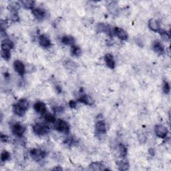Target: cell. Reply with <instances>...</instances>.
Instances as JSON below:
<instances>
[{
	"instance_id": "8",
	"label": "cell",
	"mask_w": 171,
	"mask_h": 171,
	"mask_svg": "<svg viewBox=\"0 0 171 171\" xmlns=\"http://www.w3.org/2000/svg\"><path fill=\"white\" fill-rule=\"evenodd\" d=\"M95 128H96V131L98 134H106V126L105 122L103 120L98 121L96 124V126H95Z\"/></svg>"
},
{
	"instance_id": "34",
	"label": "cell",
	"mask_w": 171,
	"mask_h": 171,
	"mask_svg": "<svg viewBox=\"0 0 171 171\" xmlns=\"http://www.w3.org/2000/svg\"><path fill=\"white\" fill-rule=\"evenodd\" d=\"M1 141L2 142H3V143H6V142H7L8 141V136H6V135H5V134H1Z\"/></svg>"
},
{
	"instance_id": "27",
	"label": "cell",
	"mask_w": 171,
	"mask_h": 171,
	"mask_svg": "<svg viewBox=\"0 0 171 171\" xmlns=\"http://www.w3.org/2000/svg\"><path fill=\"white\" fill-rule=\"evenodd\" d=\"M1 56L6 60H9L11 57L10 50H1Z\"/></svg>"
},
{
	"instance_id": "3",
	"label": "cell",
	"mask_w": 171,
	"mask_h": 171,
	"mask_svg": "<svg viewBox=\"0 0 171 171\" xmlns=\"http://www.w3.org/2000/svg\"><path fill=\"white\" fill-rule=\"evenodd\" d=\"M26 131V128L20 123H17L12 126V132L15 136L17 137H21Z\"/></svg>"
},
{
	"instance_id": "22",
	"label": "cell",
	"mask_w": 171,
	"mask_h": 171,
	"mask_svg": "<svg viewBox=\"0 0 171 171\" xmlns=\"http://www.w3.org/2000/svg\"><path fill=\"white\" fill-rule=\"evenodd\" d=\"M81 53V49L79 46L75 45L72 46V47H71V54L73 56H79V55H80Z\"/></svg>"
},
{
	"instance_id": "31",
	"label": "cell",
	"mask_w": 171,
	"mask_h": 171,
	"mask_svg": "<svg viewBox=\"0 0 171 171\" xmlns=\"http://www.w3.org/2000/svg\"><path fill=\"white\" fill-rule=\"evenodd\" d=\"M159 33L161 34L162 37H163V38L164 39V40L166 41H168L170 39V35L168 33H167L165 31H161L160 30L159 31Z\"/></svg>"
},
{
	"instance_id": "21",
	"label": "cell",
	"mask_w": 171,
	"mask_h": 171,
	"mask_svg": "<svg viewBox=\"0 0 171 171\" xmlns=\"http://www.w3.org/2000/svg\"><path fill=\"white\" fill-rule=\"evenodd\" d=\"M13 110H14V112L15 114L19 116H21V117L24 116L26 114V111L22 109V108L17 104H15V105L14 106Z\"/></svg>"
},
{
	"instance_id": "6",
	"label": "cell",
	"mask_w": 171,
	"mask_h": 171,
	"mask_svg": "<svg viewBox=\"0 0 171 171\" xmlns=\"http://www.w3.org/2000/svg\"><path fill=\"white\" fill-rule=\"evenodd\" d=\"M14 68L15 72L21 76L25 74L26 67L23 62L19 60H15L14 63Z\"/></svg>"
},
{
	"instance_id": "33",
	"label": "cell",
	"mask_w": 171,
	"mask_h": 171,
	"mask_svg": "<svg viewBox=\"0 0 171 171\" xmlns=\"http://www.w3.org/2000/svg\"><path fill=\"white\" fill-rule=\"evenodd\" d=\"M12 19L14 21H19V16H18V15L16 14V12L14 13V14H13L12 16Z\"/></svg>"
},
{
	"instance_id": "24",
	"label": "cell",
	"mask_w": 171,
	"mask_h": 171,
	"mask_svg": "<svg viewBox=\"0 0 171 171\" xmlns=\"http://www.w3.org/2000/svg\"><path fill=\"white\" fill-rule=\"evenodd\" d=\"M21 3L26 9H32L33 10L35 2L34 1H31V0H24V1H21Z\"/></svg>"
},
{
	"instance_id": "20",
	"label": "cell",
	"mask_w": 171,
	"mask_h": 171,
	"mask_svg": "<svg viewBox=\"0 0 171 171\" xmlns=\"http://www.w3.org/2000/svg\"><path fill=\"white\" fill-rule=\"evenodd\" d=\"M89 169L92 170H104L103 168L102 164L98 163V162H95L90 164Z\"/></svg>"
},
{
	"instance_id": "18",
	"label": "cell",
	"mask_w": 171,
	"mask_h": 171,
	"mask_svg": "<svg viewBox=\"0 0 171 171\" xmlns=\"http://www.w3.org/2000/svg\"><path fill=\"white\" fill-rule=\"evenodd\" d=\"M62 42L65 45L73 46L74 45L75 39L71 35H65V36L62 37Z\"/></svg>"
},
{
	"instance_id": "26",
	"label": "cell",
	"mask_w": 171,
	"mask_h": 171,
	"mask_svg": "<svg viewBox=\"0 0 171 171\" xmlns=\"http://www.w3.org/2000/svg\"><path fill=\"white\" fill-rule=\"evenodd\" d=\"M119 151H120V154L123 157H125L126 155H127V148L123 144H119Z\"/></svg>"
},
{
	"instance_id": "19",
	"label": "cell",
	"mask_w": 171,
	"mask_h": 171,
	"mask_svg": "<svg viewBox=\"0 0 171 171\" xmlns=\"http://www.w3.org/2000/svg\"><path fill=\"white\" fill-rule=\"evenodd\" d=\"M118 169L120 170H127L129 168V163L125 159L120 160L118 163Z\"/></svg>"
},
{
	"instance_id": "25",
	"label": "cell",
	"mask_w": 171,
	"mask_h": 171,
	"mask_svg": "<svg viewBox=\"0 0 171 171\" xmlns=\"http://www.w3.org/2000/svg\"><path fill=\"white\" fill-rule=\"evenodd\" d=\"M44 119L47 122V123H55V117L54 116V115L52 114H50V113H47V114H45L44 116Z\"/></svg>"
},
{
	"instance_id": "11",
	"label": "cell",
	"mask_w": 171,
	"mask_h": 171,
	"mask_svg": "<svg viewBox=\"0 0 171 171\" xmlns=\"http://www.w3.org/2000/svg\"><path fill=\"white\" fill-rule=\"evenodd\" d=\"M39 43L40 44V46L43 48H49L51 46V41L50 39L48 38V37L46 36L45 35H41L39 37Z\"/></svg>"
},
{
	"instance_id": "14",
	"label": "cell",
	"mask_w": 171,
	"mask_h": 171,
	"mask_svg": "<svg viewBox=\"0 0 171 171\" xmlns=\"http://www.w3.org/2000/svg\"><path fill=\"white\" fill-rule=\"evenodd\" d=\"M97 30L98 32L100 33H106L108 35H112V30L110 28V27H108V26L104 24H98L97 26Z\"/></svg>"
},
{
	"instance_id": "29",
	"label": "cell",
	"mask_w": 171,
	"mask_h": 171,
	"mask_svg": "<svg viewBox=\"0 0 171 171\" xmlns=\"http://www.w3.org/2000/svg\"><path fill=\"white\" fill-rule=\"evenodd\" d=\"M65 66H66V68H68L70 70H75V68H77V65L76 64L74 63L72 61H68L66 62Z\"/></svg>"
},
{
	"instance_id": "15",
	"label": "cell",
	"mask_w": 171,
	"mask_h": 171,
	"mask_svg": "<svg viewBox=\"0 0 171 171\" xmlns=\"http://www.w3.org/2000/svg\"><path fill=\"white\" fill-rule=\"evenodd\" d=\"M14 46V44L12 41H11L10 39H4L1 42V50H10L11 49H12Z\"/></svg>"
},
{
	"instance_id": "28",
	"label": "cell",
	"mask_w": 171,
	"mask_h": 171,
	"mask_svg": "<svg viewBox=\"0 0 171 171\" xmlns=\"http://www.w3.org/2000/svg\"><path fill=\"white\" fill-rule=\"evenodd\" d=\"M10 158V154L9 153L8 151L6 150H3V152H1V161H8V160Z\"/></svg>"
},
{
	"instance_id": "35",
	"label": "cell",
	"mask_w": 171,
	"mask_h": 171,
	"mask_svg": "<svg viewBox=\"0 0 171 171\" xmlns=\"http://www.w3.org/2000/svg\"><path fill=\"white\" fill-rule=\"evenodd\" d=\"M69 106H70V108H74L76 106V102L74 100H70L69 102Z\"/></svg>"
},
{
	"instance_id": "16",
	"label": "cell",
	"mask_w": 171,
	"mask_h": 171,
	"mask_svg": "<svg viewBox=\"0 0 171 171\" xmlns=\"http://www.w3.org/2000/svg\"><path fill=\"white\" fill-rule=\"evenodd\" d=\"M148 26H149L150 30H152L153 32H159L161 30L159 21L155 19H150L149 22H148Z\"/></svg>"
},
{
	"instance_id": "9",
	"label": "cell",
	"mask_w": 171,
	"mask_h": 171,
	"mask_svg": "<svg viewBox=\"0 0 171 171\" xmlns=\"http://www.w3.org/2000/svg\"><path fill=\"white\" fill-rule=\"evenodd\" d=\"M32 14L37 20H42L44 19L46 15V12L43 9L41 8H34L32 10Z\"/></svg>"
},
{
	"instance_id": "13",
	"label": "cell",
	"mask_w": 171,
	"mask_h": 171,
	"mask_svg": "<svg viewBox=\"0 0 171 171\" xmlns=\"http://www.w3.org/2000/svg\"><path fill=\"white\" fill-rule=\"evenodd\" d=\"M152 49L158 54H163L164 52V48L163 46L159 41H154L152 44Z\"/></svg>"
},
{
	"instance_id": "4",
	"label": "cell",
	"mask_w": 171,
	"mask_h": 171,
	"mask_svg": "<svg viewBox=\"0 0 171 171\" xmlns=\"http://www.w3.org/2000/svg\"><path fill=\"white\" fill-rule=\"evenodd\" d=\"M155 133L158 137L165 138L168 134V130L167 128L163 125H156L155 126Z\"/></svg>"
},
{
	"instance_id": "37",
	"label": "cell",
	"mask_w": 171,
	"mask_h": 171,
	"mask_svg": "<svg viewBox=\"0 0 171 171\" xmlns=\"http://www.w3.org/2000/svg\"><path fill=\"white\" fill-rule=\"evenodd\" d=\"M53 170H62V168L61 167H60V166H57V167H55L53 168Z\"/></svg>"
},
{
	"instance_id": "32",
	"label": "cell",
	"mask_w": 171,
	"mask_h": 171,
	"mask_svg": "<svg viewBox=\"0 0 171 171\" xmlns=\"http://www.w3.org/2000/svg\"><path fill=\"white\" fill-rule=\"evenodd\" d=\"M10 7L11 8V10L13 11V12H16L19 8V5L17 3H14L10 5Z\"/></svg>"
},
{
	"instance_id": "23",
	"label": "cell",
	"mask_w": 171,
	"mask_h": 171,
	"mask_svg": "<svg viewBox=\"0 0 171 171\" xmlns=\"http://www.w3.org/2000/svg\"><path fill=\"white\" fill-rule=\"evenodd\" d=\"M17 104L20 106L22 109L26 111H27L29 108V106H30V104H29L28 101L26 99H21L19 100Z\"/></svg>"
},
{
	"instance_id": "17",
	"label": "cell",
	"mask_w": 171,
	"mask_h": 171,
	"mask_svg": "<svg viewBox=\"0 0 171 171\" xmlns=\"http://www.w3.org/2000/svg\"><path fill=\"white\" fill-rule=\"evenodd\" d=\"M78 101L80 102L86 104V105H92L94 103L93 100L88 95H82V96L80 97Z\"/></svg>"
},
{
	"instance_id": "10",
	"label": "cell",
	"mask_w": 171,
	"mask_h": 171,
	"mask_svg": "<svg viewBox=\"0 0 171 171\" xmlns=\"http://www.w3.org/2000/svg\"><path fill=\"white\" fill-rule=\"evenodd\" d=\"M34 108L37 112L39 113V114H44V113H46V109H47V108H46V104L40 101L36 102L34 104Z\"/></svg>"
},
{
	"instance_id": "12",
	"label": "cell",
	"mask_w": 171,
	"mask_h": 171,
	"mask_svg": "<svg viewBox=\"0 0 171 171\" xmlns=\"http://www.w3.org/2000/svg\"><path fill=\"white\" fill-rule=\"evenodd\" d=\"M104 60L106 65L110 69H114L115 68V61L114 56L111 54H106L104 56Z\"/></svg>"
},
{
	"instance_id": "2",
	"label": "cell",
	"mask_w": 171,
	"mask_h": 171,
	"mask_svg": "<svg viewBox=\"0 0 171 171\" xmlns=\"http://www.w3.org/2000/svg\"><path fill=\"white\" fill-rule=\"evenodd\" d=\"M33 131L35 134L39 136H44L48 132V128L47 126L42 124H35L33 126Z\"/></svg>"
},
{
	"instance_id": "1",
	"label": "cell",
	"mask_w": 171,
	"mask_h": 171,
	"mask_svg": "<svg viewBox=\"0 0 171 171\" xmlns=\"http://www.w3.org/2000/svg\"><path fill=\"white\" fill-rule=\"evenodd\" d=\"M54 128L58 132H64L66 133V134H68L70 132V126H69L68 124L66 121L62 120L60 119L55 121Z\"/></svg>"
},
{
	"instance_id": "5",
	"label": "cell",
	"mask_w": 171,
	"mask_h": 171,
	"mask_svg": "<svg viewBox=\"0 0 171 171\" xmlns=\"http://www.w3.org/2000/svg\"><path fill=\"white\" fill-rule=\"evenodd\" d=\"M46 152L40 149H37V148H34L30 151L31 156L37 161H39V160L44 159L46 156Z\"/></svg>"
},
{
	"instance_id": "30",
	"label": "cell",
	"mask_w": 171,
	"mask_h": 171,
	"mask_svg": "<svg viewBox=\"0 0 171 171\" xmlns=\"http://www.w3.org/2000/svg\"><path fill=\"white\" fill-rule=\"evenodd\" d=\"M163 90L164 93H165V94H168V93L170 92V85H169V84H168L166 81H164V82H163Z\"/></svg>"
},
{
	"instance_id": "36",
	"label": "cell",
	"mask_w": 171,
	"mask_h": 171,
	"mask_svg": "<svg viewBox=\"0 0 171 171\" xmlns=\"http://www.w3.org/2000/svg\"><path fill=\"white\" fill-rule=\"evenodd\" d=\"M149 153L151 155H152V156H154V150L153 149H152V148H150V149H149Z\"/></svg>"
},
{
	"instance_id": "7",
	"label": "cell",
	"mask_w": 171,
	"mask_h": 171,
	"mask_svg": "<svg viewBox=\"0 0 171 171\" xmlns=\"http://www.w3.org/2000/svg\"><path fill=\"white\" fill-rule=\"evenodd\" d=\"M113 32H114V34L121 40H126L128 39V35L127 32L125 30H124L123 29L116 27L114 28Z\"/></svg>"
}]
</instances>
